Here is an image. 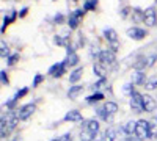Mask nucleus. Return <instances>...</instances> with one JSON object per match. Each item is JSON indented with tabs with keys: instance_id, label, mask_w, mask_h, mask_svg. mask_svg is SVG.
<instances>
[{
	"instance_id": "1",
	"label": "nucleus",
	"mask_w": 157,
	"mask_h": 141,
	"mask_svg": "<svg viewBox=\"0 0 157 141\" xmlns=\"http://www.w3.org/2000/svg\"><path fill=\"white\" fill-rule=\"evenodd\" d=\"M17 121H19L17 113H14V111H8L6 116L3 114V116H2V122H0V132H2V138H6V135H8L13 129H16Z\"/></svg>"
},
{
	"instance_id": "2",
	"label": "nucleus",
	"mask_w": 157,
	"mask_h": 141,
	"mask_svg": "<svg viewBox=\"0 0 157 141\" xmlns=\"http://www.w3.org/2000/svg\"><path fill=\"white\" fill-rule=\"evenodd\" d=\"M135 136L138 139H145V138H149L151 136V124L145 119H141L137 122V127H135Z\"/></svg>"
},
{
	"instance_id": "3",
	"label": "nucleus",
	"mask_w": 157,
	"mask_h": 141,
	"mask_svg": "<svg viewBox=\"0 0 157 141\" xmlns=\"http://www.w3.org/2000/svg\"><path fill=\"white\" fill-rule=\"evenodd\" d=\"M104 38L109 41L112 52H116L118 47H120V44H118V35H116V32L113 28H105V30H104Z\"/></svg>"
},
{
	"instance_id": "4",
	"label": "nucleus",
	"mask_w": 157,
	"mask_h": 141,
	"mask_svg": "<svg viewBox=\"0 0 157 141\" xmlns=\"http://www.w3.org/2000/svg\"><path fill=\"white\" fill-rule=\"evenodd\" d=\"M98 60L102 66H107V65H113L116 61L115 60V52H112L110 49H105V50H101L98 54Z\"/></svg>"
},
{
	"instance_id": "5",
	"label": "nucleus",
	"mask_w": 157,
	"mask_h": 141,
	"mask_svg": "<svg viewBox=\"0 0 157 141\" xmlns=\"http://www.w3.org/2000/svg\"><path fill=\"white\" fill-rule=\"evenodd\" d=\"M130 108H132L135 113H141L145 111L143 110V94L134 91L132 94H130Z\"/></svg>"
},
{
	"instance_id": "6",
	"label": "nucleus",
	"mask_w": 157,
	"mask_h": 141,
	"mask_svg": "<svg viewBox=\"0 0 157 141\" xmlns=\"http://www.w3.org/2000/svg\"><path fill=\"white\" fill-rule=\"evenodd\" d=\"M143 22H145L148 27H154L157 24V14H155L154 6H149V8L145 9V13H143Z\"/></svg>"
},
{
	"instance_id": "7",
	"label": "nucleus",
	"mask_w": 157,
	"mask_h": 141,
	"mask_svg": "<svg viewBox=\"0 0 157 141\" xmlns=\"http://www.w3.org/2000/svg\"><path fill=\"white\" fill-rule=\"evenodd\" d=\"M83 13H85V9H75V11H72L71 14H69L68 25H69L71 30H75L78 27V22H80V17L83 16Z\"/></svg>"
},
{
	"instance_id": "8",
	"label": "nucleus",
	"mask_w": 157,
	"mask_h": 141,
	"mask_svg": "<svg viewBox=\"0 0 157 141\" xmlns=\"http://www.w3.org/2000/svg\"><path fill=\"white\" fill-rule=\"evenodd\" d=\"M35 110H36L35 104H27V105H24V107H21V108L17 110V118H19L21 121L29 119L32 114L35 113Z\"/></svg>"
},
{
	"instance_id": "9",
	"label": "nucleus",
	"mask_w": 157,
	"mask_h": 141,
	"mask_svg": "<svg viewBox=\"0 0 157 141\" xmlns=\"http://www.w3.org/2000/svg\"><path fill=\"white\" fill-rule=\"evenodd\" d=\"M126 33L130 39H134V41H141V39H145V36H146V32L143 28H138V27H130V28H127Z\"/></svg>"
},
{
	"instance_id": "10",
	"label": "nucleus",
	"mask_w": 157,
	"mask_h": 141,
	"mask_svg": "<svg viewBox=\"0 0 157 141\" xmlns=\"http://www.w3.org/2000/svg\"><path fill=\"white\" fill-rule=\"evenodd\" d=\"M82 130H88V132L96 135L99 132V122L96 119H86L82 122Z\"/></svg>"
},
{
	"instance_id": "11",
	"label": "nucleus",
	"mask_w": 157,
	"mask_h": 141,
	"mask_svg": "<svg viewBox=\"0 0 157 141\" xmlns=\"http://www.w3.org/2000/svg\"><path fill=\"white\" fill-rule=\"evenodd\" d=\"M64 72H66V65H64V61L57 63V65H54V66L49 69V74L52 77H61Z\"/></svg>"
},
{
	"instance_id": "12",
	"label": "nucleus",
	"mask_w": 157,
	"mask_h": 141,
	"mask_svg": "<svg viewBox=\"0 0 157 141\" xmlns=\"http://www.w3.org/2000/svg\"><path fill=\"white\" fill-rule=\"evenodd\" d=\"M155 100H154V97H151V96H148V94H143V110L145 111H148V113H151V111H154L155 110Z\"/></svg>"
},
{
	"instance_id": "13",
	"label": "nucleus",
	"mask_w": 157,
	"mask_h": 141,
	"mask_svg": "<svg viewBox=\"0 0 157 141\" xmlns=\"http://www.w3.org/2000/svg\"><path fill=\"white\" fill-rule=\"evenodd\" d=\"M64 121H69V122H83V116L80 111L77 110H71L64 114Z\"/></svg>"
},
{
	"instance_id": "14",
	"label": "nucleus",
	"mask_w": 157,
	"mask_h": 141,
	"mask_svg": "<svg viewBox=\"0 0 157 141\" xmlns=\"http://www.w3.org/2000/svg\"><path fill=\"white\" fill-rule=\"evenodd\" d=\"M132 83L134 85H145L146 83V75H145V71H134L132 74Z\"/></svg>"
},
{
	"instance_id": "15",
	"label": "nucleus",
	"mask_w": 157,
	"mask_h": 141,
	"mask_svg": "<svg viewBox=\"0 0 157 141\" xmlns=\"http://www.w3.org/2000/svg\"><path fill=\"white\" fill-rule=\"evenodd\" d=\"M116 136H118V130L115 129V127H109L102 135V141H115Z\"/></svg>"
},
{
	"instance_id": "16",
	"label": "nucleus",
	"mask_w": 157,
	"mask_h": 141,
	"mask_svg": "<svg viewBox=\"0 0 157 141\" xmlns=\"http://www.w3.org/2000/svg\"><path fill=\"white\" fill-rule=\"evenodd\" d=\"M83 91V86L82 85H74L69 88V91H68V97L69 99H77V96L80 94Z\"/></svg>"
},
{
	"instance_id": "17",
	"label": "nucleus",
	"mask_w": 157,
	"mask_h": 141,
	"mask_svg": "<svg viewBox=\"0 0 157 141\" xmlns=\"http://www.w3.org/2000/svg\"><path fill=\"white\" fill-rule=\"evenodd\" d=\"M148 68V60H146V57H141V58H138L135 63H134V71H145Z\"/></svg>"
},
{
	"instance_id": "18",
	"label": "nucleus",
	"mask_w": 157,
	"mask_h": 141,
	"mask_svg": "<svg viewBox=\"0 0 157 141\" xmlns=\"http://www.w3.org/2000/svg\"><path fill=\"white\" fill-rule=\"evenodd\" d=\"M135 127H137V122L129 121V122H126V124L121 127V132H124L126 135H132V133H135Z\"/></svg>"
},
{
	"instance_id": "19",
	"label": "nucleus",
	"mask_w": 157,
	"mask_h": 141,
	"mask_svg": "<svg viewBox=\"0 0 157 141\" xmlns=\"http://www.w3.org/2000/svg\"><path fill=\"white\" fill-rule=\"evenodd\" d=\"M82 74H83V68H77L75 71L71 72V75H69V82H71V83H77L78 80L82 79Z\"/></svg>"
},
{
	"instance_id": "20",
	"label": "nucleus",
	"mask_w": 157,
	"mask_h": 141,
	"mask_svg": "<svg viewBox=\"0 0 157 141\" xmlns=\"http://www.w3.org/2000/svg\"><path fill=\"white\" fill-rule=\"evenodd\" d=\"M77 63H78L77 54H69L66 58H64V65L66 66H77Z\"/></svg>"
},
{
	"instance_id": "21",
	"label": "nucleus",
	"mask_w": 157,
	"mask_h": 141,
	"mask_svg": "<svg viewBox=\"0 0 157 141\" xmlns=\"http://www.w3.org/2000/svg\"><path fill=\"white\" fill-rule=\"evenodd\" d=\"M104 108H105V111L109 114H112V116L118 111V105L115 104V102H105V104H104Z\"/></svg>"
},
{
	"instance_id": "22",
	"label": "nucleus",
	"mask_w": 157,
	"mask_h": 141,
	"mask_svg": "<svg viewBox=\"0 0 157 141\" xmlns=\"http://www.w3.org/2000/svg\"><path fill=\"white\" fill-rule=\"evenodd\" d=\"M96 114H98V116H99L102 121H110V119H112V114H109V113L105 111V108H104V107L98 108V110H96Z\"/></svg>"
},
{
	"instance_id": "23",
	"label": "nucleus",
	"mask_w": 157,
	"mask_h": 141,
	"mask_svg": "<svg viewBox=\"0 0 157 141\" xmlns=\"http://www.w3.org/2000/svg\"><path fill=\"white\" fill-rule=\"evenodd\" d=\"M93 72H94L98 77H101V79H105V69L102 68L101 63H96V65L93 66Z\"/></svg>"
},
{
	"instance_id": "24",
	"label": "nucleus",
	"mask_w": 157,
	"mask_h": 141,
	"mask_svg": "<svg viewBox=\"0 0 157 141\" xmlns=\"http://www.w3.org/2000/svg\"><path fill=\"white\" fill-rule=\"evenodd\" d=\"M54 43L57 44V46H69L68 44V36H64V35H57L55 38H54Z\"/></svg>"
},
{
	"instance_id": "25",
	"label": "nucleus",
	"mask_w": 157,
	"mask_h": 141,
	"mask_svg": "<svg viewBox=\"0 0 157 141\" xmlns=\"http://www.w3.org/2000/svg\"><path fill=\"white\" fill-rule=\"evenodd\" d=\"M101 99H104V94L102 93H94L86 97V104H96V102H99Z\"/></svg>"
},
{
	"instance_id": "26",
	"label": "nucleus",
	"mask_w": 157,
	"mask_h": 141,
	"mask_svg": "<svg viewBox=\"0 0 157 141\" xmlns=\"http://www.w3.org/2000/svg\"><path fill=\"white\" fill-rule=\"evenodd\" d=\"M17 17V13L16 11H11V14L10 16H6L5 19H3V25H2V32H5V27H6V25L10 24V22H13V20H14Z\"/></svg>"
},
{
	"instance_id": "27",
	"label": "nucleus",
	"mask_w": 157,
	"mask_h": 141,
	"mask_svg": "<svg viewBox=\"0 0 157 141\" xmlns=\"http://www.w3.org/2000/svg\"><path fill=\"white\" fill-rule=\"evenodd\" d=\"M80 141H94V133H91L88 130L80 132Z\"/></svg>"
},
{
	"instance_id": "28",
	"label": "nucleus",
	"mask_w": 157,
	"mask_h": 141,
	"mask_svg": "<svg viewBox=\"0 0 157 141\" xmlns=\"http://www.w3.org/2000/svg\"><path fill=\"white\" fill-rule=\"evenodd\" d=\"M0 55H2L3 58H5V57H10V49H8V46L5 44V41L0 43Z\"/></svg>"
},
{
	"instance_id": "29",
	"label": "nucleus",
	"mask_w": 157,
	"mask_h": 141,
	"mask_svg": "<svg viewBox=\"0 0 157 141\" xmlns=\"http://www.w3.org/2000/svg\"><path fill=\"white\" fill-rule=\"evenodd\" d=\"M145 85H146L148 89H154V88H157V77H151V79H148Z\"/></svg>"
},
{
	"instance_id": "30",
	"label": "nucleus",
	"mask_w": 157,
	"mask_h": 141,
	"mask_svg": "<svg viewBox=\"0 0 157 141\" xmlns=\"http://www.w3.org/2000/svg\"><path fill=\"white\" fill-rule=\"evenodd\" d=\"M96 5H98V0H86L85 5H83V9H85V11H88V9H94Z\"/></svg>"
},
{
	"instance_id": "31",
	"label": "nucleus",
	"mask_w": 157,
	"mask_h": 141,
	"mask_svg": "<svg viewBox=\"0 0 157 141\" xmlns=\"http://www.w3.org/2000/svg\"><path fill=\"white\" fill-rule=\"evenodd\" d=\"M19 60V54H14V55H10L8 57V66H13V65H16Z\"/></svg>"
},
{
	"instance_id": "32",
	"label": "nucleus",
	"mask_w": 157,
	"mask_h": 141,
	"mask_svg": "<svg viewBox=\"0 0 157 141\" xmlns=\"http://www.w3.org/2000/svg\"><path fill=\"white\" fill-rule=\"evenodd\" d=\"M43 80H44V77H43L41 74H36V75H35V80H33V83H32V86H33V88H36L39 83L43 82Z\"/></svg>"
},
{
	"instance_id": "33",
	"label": "nucleus",
	"mask_w": 157,
	"mask_h": 141,
	"mask_svg": "<svg viewBox=\"0 0 157 141\" xmlns=\"http://www.w3.org/2000/svg\"><path fill=\"white\" fill-rule=\"evenodd\" d=\"M132 85H134V83H126V85H124V88H123V91H124L126 94H132V93H134Z\"/></svg>"
},
{
	"instance_id": "34",
	"label": "nucleus",
	"mask_w": 157,
	"mask_h": 141,
	"mask_svg": "<svg viewBox=\"0 0 157 141\" xmlns=\"http://www.w3.org/2000/svg\"><path fill=\"white\" fill-rule=\"evenodd\" d=\"M27 93H29V88H22L21 91H17V93H16V96H14V97H16V99L19 100L21 97H24V96L27 94Z\"/></svg>"
},
{
	"instance_id": "35",
	"label": "nucleus",
	"mask_w": 157,
	"mask_h": 141,
	"mask_svg": "<svg viewBox=\"0 0 157 141\" xmlns=\"http://www.w3.org/2000/svg\"><path fill=\"white\" fill-rule=\"evenodd\" d=\"M105 83H107V80H105V79H99V80L93 85V88H94V89H99V88H102Z\"/></svg>"
},
{
	"instance_id": "36",
	"label": "nucleus",
	"mask_w": 157,
	"mask_h": 141,
	"mask_svg": "<svg viewBox=\"0 0 157 141\" xmlns=\"http://www.w3.org/2000/svg\"><path fill=\"white\" fill-rule=\"evenodd\" d=\"M54 22H55V24H63V22H64V16L61 14V13H57L55 17H54Z\"/></svg>"
},
{
	"instance_id": "37",
	"label": "nucleus",
	"mask_w": 157,
	"mask_h": 141,
	"mask_svg": "<svg viewBox=\"0 0 157 141\" xmlns=\"http://www.w3.org/2000/svg\"><path fill=\"white\" fill-rule=\"evenodd\" d=\"M146 60H148V68H151L154 65V61L157 60V55H149V57H146Z\"/></svg>"
},
{
	"instance_id": "38",
	"label": "nucleus",
	"mask_w": 157,
	"mask_h": 141,
	"mask_svg": "<svg viewBox=\"0 0 157 141\" xmlns=\"http://www.w3.org/2000/svg\"><path fill=\"white\" fill-rule=\"evenodd\" d=\"M16 102H17V99H16V97H13L11 100H8L6 104H5V107H6V108H13V107L16 105Z\"/></svg>"
},
{
	"instance_id": "39",
	"label": "nucleus",
	"mask_w": 157,
	"mask_h": 141,
	"mask_svg": "<svg viewBox=\"0 0 157 141\" xmlns=\"http://www.w3.org/2000/svg\"><path fill=\"white\" fill-rule=\"evenodd\" d=\"M54 141H72V138H71V135H69V133H66V135H63V136H60V138L54 139Z\"/></svg>"
},
{
	"instance_id": "40",
	"label": "nucleus",
	"mask_w": 157,
	"mask_h": 141,
	"mask_svg": "<svg viewBox=\"0 0 157 141\" xmlns=\"http://www.w3.org/2000/svg\"><path fill=\"white\" fill-rule=\"evenodd\" d=\"M0 77H2V85H8V77H6V72L5 71L0 72Z\"/></svg>"
},
{
	"instance_id": "41",
	"label": "nucleus",
	"mask_w": 157,
	"mask_h": 141,
	"mask_svg": "<svg viewBox=\"0 0 157 141\" xmlns=\"http://www.w3.org/2000/svg\"><path fill=\"white\" fill-rule=\"evenodd\" d=\"M27 11H29V8H27V6L22 8V9H21V13H19V17H24L25 14H27Z\"/></svg>"
},
{
	"instance_id": "42",
	"label": "nucleus",
	"mask_w": 157,
	"mask_h": 141,
	"mask_svg": "<svg viewBox=\"0 0 157 141\" xmlns=\"http://www.w3.org/2000/svg\"><path fill=\"white\" fill-rule=\"evenodd\" d=\"M127 13H129V8H124V9L121 11V16H123V17H126V16H127Z\"/></svg>"
},
{
	"instance_id": "43",
	"label": "nucleus",
	"mask_w": 157,
	"mask_h": 141,
	"mask_svg": "<svg viewBox=\"0 0 157 141\" xmlns=\"http://www.w3.org/2000/svg\"><path fill=\"white\" fill-rule=\"evenodd\" d=\"M126 141H141V139H138V138H137V136H135V138H127V139H126Z\"/></svg>"
},
{
	"instance_id": "44",
	"label": "nucleus",
	"mask_w": 157,
	"mask_h": 141,
	"mask_svg": "<svg viewBox=\"0 0 157 141\" xmlns=\"http://www.w3.org/2000/svg\"><path fill=\"white\" fill-rule=\"evenodd\" d=\"M155 122H157V116H155Z\"/></svg>"
},
{
	"instance_id": "45",
	"label": "nucleus",
	"mask_w": 157,
	"mask_h": 141,
	"mask_svg": "<svg viewBox=\"0 0 157 141\" xmlns=\"http://www.w3.org/2000/svg\"><path fill=\"white\" fill-rule=\"evenodd\" d=\"M155 2H157V0H155Z\"/></svg>"
}]
</instances>
